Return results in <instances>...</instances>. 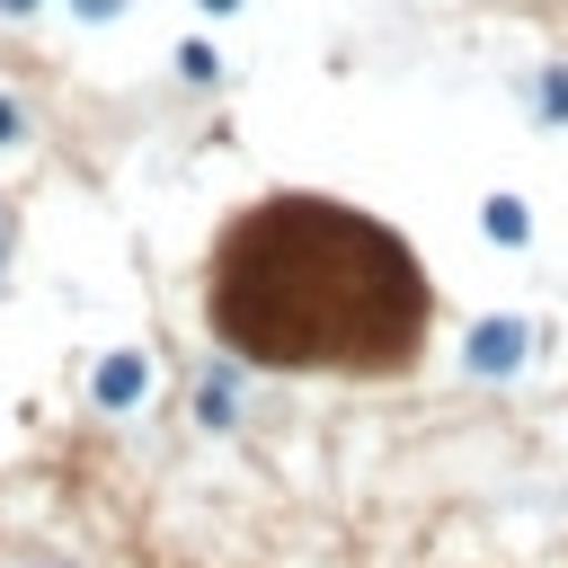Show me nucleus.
I'll list each match as a JSON object with an SVG mask.
<instances>
[{
	"instance_id": "obj_9",
	"label": "nucleus",
	"mask_w": 568,
	"mask_h": 568,
	"mask_svg": "<svg viewBox=\"0 0 568 568\" xmlns=\"http://www.w3.org/2000/svg\"><path fill=\"white\" fill-rule=\"evenodd\" d=\"M195 9H204V18H240L248 0H195Z\"/></svg>"
},
{
	"instance_id": "obj_11",
	"label": "nucleus",
	"mask_w": 568,
	"mask_h": 568,
	"mask_svg": "<svg viewBox=\"0 0 568 568\" xmlns=\"http://www.w3.org/2000/svg\"><path fill=\"white\" fill-rule=\"evenodd\" d=\"M36 9H44V0H0V18H36Z\"/></svg>"
},
{
	"instance_id": "obj_7",
	"label": "nucleus",
	"mask_w": 568,
	"mask_h": 568,
	"mask_svg": "<svg viewBox=\"0 0 568 568\" xmlns=\"http://www.w3.org/2000/svg\"><path fill=\"white\" fill-rule=\"evenodd\" d=\"M71 18L80 27H106V18H124V0H71Z\"/></svg>"
},
{
	"instance_id": "obj_2",
	"label": "nucleus",
	"mask_w": 568,
	"mask_h": 568,
	"mask_svg": "<svg viewBox=\"0 0 568 568\" xmlns=\"http://www.w3.org/2000/svg\"><path fill=\"white\" fill-rule=\"evenodd\" d=\"M142 390H151V355H142V346L98 355V373H89V399H98V408H142Z\"/></svg>"
},
{
	"instance_id": "obj_6",
	"label": "nucleus",
	"mask_w": 568,
	"mask_h": 568,
	"mask_svg": "<svg viewBox=\"0 0 568 568\" xmlns=\"http://www.w3.org/2000/svg\"><path fill=\"white\" fill-rule=\"evenodd\" d=\"M178 80H186V89H213V80H222V53H213L204 36H186V44H178Z\"/></svg>"
},
{
	"instance_id": "obj_4",
	"label": "nucleus",
	"mask_w": 568,
	"mask_h": 568,
	"mask_svg": "<svg viewBox=\"0 0 568 568\" xmlns=\"http://www.w3.org/2000/svg\"><path fill=\"white\" fill-rule=\"evenodd\" d=\"M479 231H488L497 248H532V204H524V195H488V204H479Z\"/></svg>"
},
{
	"instance_id": "obj_1",
	"label": "nucleus",
	"mask_w": 568,
	"mask_h": 568,
	"mask_svg": "<svg viewBox=\"0 0 568 568\" xmlns=\"http://www.w3.org/2000/svg\"><path fill=\"white\" fill-rule=\"evenodd\" d=\"M524 364H532V320H524V311H488V320L462 328V373H479V382H515Z\"/></svg>"
},
{
	"instance_id": "obj_5",
	"label": "nucleus",
	"mask_w": 568,
	"mask_h": 568,
	"mask_svg": "<svg viewBox=\"0 0 568 568\" xmlns=\"http://www.w3.org/2000/svg\"><path fill=\"white\" fill-rule=\"evenodd\" d=\"M532 115L541 124H568V62H541L532 71Z\"/></svg>"
},
{
	"instance_id": "obj_3",
	"label": "nucleus",
	"mask_w": 568,
	"mask_h": 568,
	"mask_svg": "<svg viewBox=\"0 0 568 568\" xmlns=\"http://www.w3.org/2000/svg\"><path fill=\"white\" fill-rule=\"evenodd\" d=\"M240 373H248V355H213L204 364V382H195V417L204 426H240Z\"/></svg>"
},
{
	"instance_id": "obj_10",
	"label": "nucleus",
	"mask_w": 568,
	"mask_h": 568,
	"mask_svg": "<svg viewBox=\"0 0 568 568\" xmlns=\"http://www.w3.org/2000/svg\"><path fill=\"white\" fill-rule=\"evenodd\" d=\"M9 248H18V222H9V204H0V266H9Z\"/></svg>"
},
{
	"instance_id": "obj_8",
	"label": "nucleus",
	"mask_w": 568,
	"mask_h": 568,
	"mask_svg": "<svg viewBox=\"0 0 568 568\" xmlns=\"http://www.w3.org/2000/svg\"><path fill=\"white\" fill-rule=\"evenodd\" d=\"M18 133H27V106H18V98H0V151H9Z\"/></svg>"
}]
</instances>
